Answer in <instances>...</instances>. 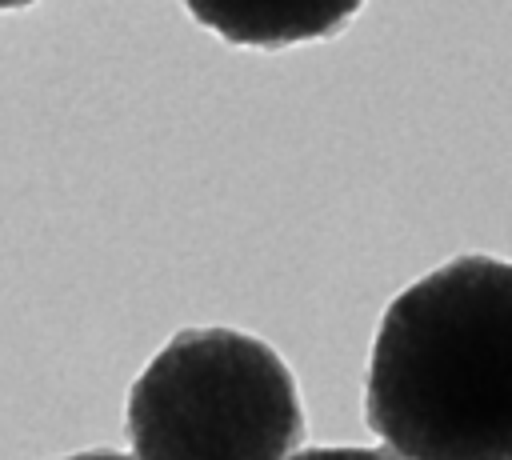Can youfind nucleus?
I'll list each match as a JSON object with an SVG mask.
<instances>
[{
	"mask_svg": "<svg viewBox=\"0 0 512 460\" xmlns=\"http://www.w3.org/2000/svg\"><path fill=\"white\" fill-rule=\"evenodd\" d=\"M364 416L400 460H512V264L456 256L380 316Z\"/></svg>",
	"mask_w": 512,
	"mask_h": 460,
	"instance_id": "nucleus-1",
	"label": "nucleus"
},
{
	"mask_svg": "<svg viewBox=\"0 0 512 460\" xmlns=\"http://www.w3.org/2000/svg\"><path fill=\"white\" fill-rule=\"evenodd\" d=\"M36 0H0V12H16V8H28Z\"/></svg>",
	"mask_w": 512,
	"mask_h": 460,
	"instance_id": "nucleus-6",
	"label": "nucleus"
},
{
	"mask_svg": "<svg viewBox=\"0 0 512 460\" xmlns=\"http://www.w3.org/2000/svg\"><path fill=\"white\" fill-rule=\"evenodd\" d=\"M136 460H288L304 436L296 376L240 328L176 332L124 404Z\"/></svg>",
	"mask_w": 512,
	"mask_h": 460,
	"instance_id": "nucleus-2",
	"label": "nucleus"
},
{
	"mask_svg": "<svg viewBox=\"0 0 512 460\" xmlns=\"http://www.w3.org/2000/svg\"><path fill=\"white\" fill-rule=\"evenodd\" d=\"M288 460H400V456L380 448H304Z\"/></svg>",
	"mask_w": 512,
	"mask_h": 460,
	"instance_id": "nucleus-4",
	"label": "nucleus"
},
{
	"mask_svg": "<svg viewBox=\"0 0 512 460\" xmlns=\"http://www.w3.org/2000/svg\"><path fill=\"white\" fill-rule=\"evenodd\" d=\"M364 0H184L196 24L240 48H292L352 24Z\"/></svg>",
	"mask_w": 512,
	"mask_h": 460,
	"instance_id": "nucleus-3",
	"label": "nucleus"
},
{
	"mask_svg": "<svg viewBox=\"0 0 512 460\" xmlns=\"http://www.w3.org/2000/svg\"><path fill=\"white\" fill-rule=\"evenodd\" d=\"M64 460H132V456H120V452L96 448V452H76V456H64Z\"/></svg>",
	"mask_w": 512,
	"mask_h": 460,
	"instance_id": "nucleus-5",
	"label": "nucleus"
}]
</instances>
